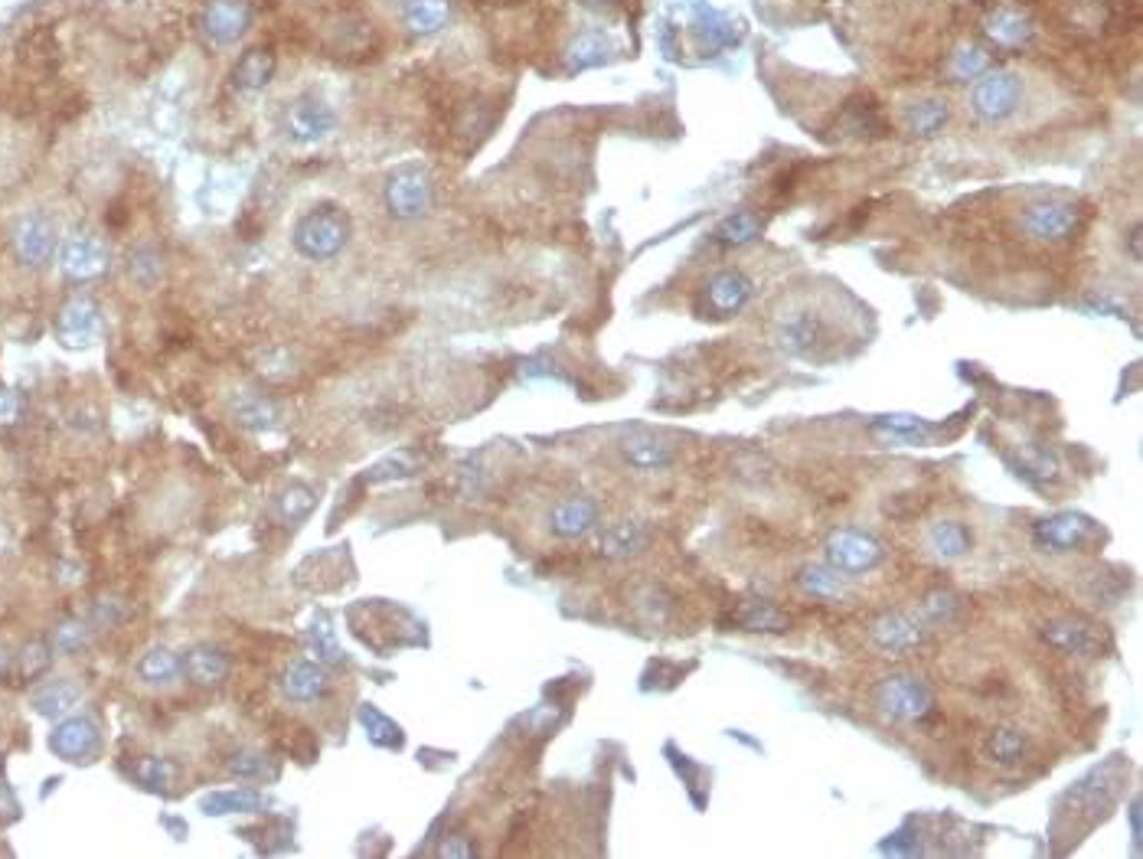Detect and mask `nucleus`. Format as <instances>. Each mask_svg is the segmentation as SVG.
Instances as JSON below:
<instances>
[{
  "instance_id": "33",
  "label": "nucleus",
  "mask_w": 1143,
  "mask_h": 859,
  "mask_svg": "<svg viewBox=\"0 0 1143 859\" xmlns=\"http://www.w3.org/2000/svg\"><path fill=\"white\" fill-rule=\"evenodd\" d=\"M608 56H611V46L605 43V36H598V33H579V36L565 46L562 62H565L569 72H582V69H595V66L608 62Z\"/></svg>"
},
{
  "instance_id": "43",
  "label": "nucleus",
  "mask_w": 1143,
  "mask_h": 859,
  "mask_svg": "<svg viewBox=\"0 0 1143 859\" xmlns=\"http://www.w3.org/2000/svg\"><path fill=\"white\" fill-rule=\"evenodd\" d=\"M876 428L885 432L889 438L912 442V445H922L931 435V425L925 419H915V415H882V419H876Z\"/></svg>"
},
{
  "instance_id": "51",
  "label": "nucleus",
  "mask_w": 1143,
  "mask_h": 859,
  "mask_svg": "<svg viewBox=\"0 0 1143 859\" xmlns=\"http://www.w3.org/2000/svg\"><path fill=\"white\" fill-rule=\"evenodd\" d=\"M452 840H455V844H445V847L438 850L442 857H475V854H478L471 844H465V837H452Z\"/></svg>"
},
{
  "instance_id": "39",
  "label": "nucleus",
  "mask_w": 1143,
  "mask_h": 859,
  "mask_svg": "<svg viewBox=\"0 0 1143 859\" xmlns=\"http://www.w3.org/2000/svg\"><path fill=\"white\" fill-rule=\"evenodd\" d=\"M928 542H931V549H935L938 556H945V559H961V556H968V549H971V532H968V526L945 519V523L931 526Z\"/></svg>"
},
{
  "instance_id": "20",
  "label": "nucleus",
  "mask_w": 1143,
  "mask_h": 859,
  "mask_svg": "<svg viewBox=\"0 0 1143 859\" xmlns=\"http://www.w3.org/2000/svg\"><path fill=\"white\" fill-rule=\"evenodd\" d=\"M869 634L882 651L899 654V651H912L925 641V621L918 615H908V611H892V615H882Z\"/></svg>"
},
{
  "instance_id": "15",
  "label": "nucleus",
  "mask_w": 1143,
  "mask_h": 859,
  "mask_svg": "<svg viewBox=\"0 0 1143 859\" xmlns=\"http://www.w3.org/2000/svg\"><path fill=\"white\" fill-rule=\"evenodd\" d=\"M278 72V53L268 43H255L249 49H242L229 69V89L236 95H259L272 85Z\"/></svg>"
},
{
  "instance_id": "40",
  "label": "nucleus",
  "mask_w": 1143,
  "mask_h": 859,
  "mask_svg": "<svg viewBox=\"0 0 1143 859\" xmlns=\"http://www.w3.org/2000/svg\"><path fill=\"white\" fill-rule=\"evenodd\" d=\"M318 507V494L305 484H292L282 497H278V516L288 529H295L298 523H305Z\"/></svg>"
},
{
  "instance_id": "42",
  "label": "nucleus",
  "mask_w": 1143,
  "mask_h": 859,
  "mask_svg": "<svg viewBox=\"0 0 1143 859\" xmlns=\"http://www.w3.org/2000/svg\"><path fill=\"white\" fill-rule=\"evenodd\" d=\"M79 699H82V689L72 680H56V684H46L39 689L33 702L43 715H59V712H69Z\"/></svg>"
},
{
  "instance_id": "1",
  "label": "nucleus",
  "mask_w": 1143,
  "mask_h": 859,
  "mask_svg": "<svg viewBox=\"0 0 1143 859\" xmlns=\"http://www.w3.org/2000/svg\"><path fill=\"white\" fill-rule=\"evenodd\" d=\"M318 49L333 62L363 66L382 53V33L369 16L356 10H340L318 30Z\"/></svg>"
},
{
  "instance_id": "50",
  "label": "nucleus",
  "mask_w": 1143,
  "mask_h": 859,
  "mask_svg": "<svg viewBox=\"0 0 1143 859\" xmlns=\"http://www.w3.org/2000/svg\"><path fill=\"white\" fill-rule=\"evenodd\" d=\"M16 415H20V399H16L13 392H3V389H0V425L16 422Z\"/></svg>"
},
{
  "instance_id": "46",
  "label": "nucleus",
  "mask_w": 1143,
  "mask_h": 859,
  "mask_svg": "<svg viewBox=\"0 0 1143 859\" xmlns=\"http://www.w3.org/2000/svg\"><path fill=\"white\" fill-rule=\"evenodd\" d=\"M961 611H964V602H961L958 595H951V592H935V595L925 602L922 618H928V621H935V625H948V621H955Z\"/></svg>"
},
{
  "instance_id": "2",
  "label": "nucleus",
  "mask_w": 1143,
  "mask_h": 859,
  "mask_svg": "<svg viewBox=\"0 0 1143 859\" xmlns=\"http://www.w3.org/2000/svg\"><path fill=\"white\" fill-rule=\"evenodd\" d=\"M292 239H295L298 255H305L308 262H330L353 239L350 213L343 206H336V203H318L315 209H308L295 222Z\"/></svg>"
},
{
  "instance_id": "37",
  "label": "nucleus",
  "mask_w": 1143,
  "mask_h": 859,
  "mask_svg": "<svg viewBox=\"0 0 1143 859\" xmlns=\"http://www.w3.org/2000/svg\"><path fill=\"white\" fill-rule=\"evenodd\" d=\"M948 118H951V108H948V102H941V99H925V102H918V105H912V108L905 112L908 131L918 135V138L938 135V131L948 125Z\"/></svg>"
},
{
  "instance_id": "5",
  "label": "nucleus",
  "mask_w": 1143,
  "mask_h": 859,
  "mask_svg": "<svg viewBox=\"0 0 1143 859\" xmlns=\"http://www.w3.org/2000/svg\"><path fill=\"white\" fill-rule=\"evenodd\" d=\"M255 10L249 0H206L196 13V36L213 49L222 53L245 39L252 30Z\"/></svg>"
},
{
  "instance_id": "22",
  "label": "nucleus",
  "mask_w": 1143,
  "mask_h": 859,
  "mask_svg": "<svg viewBox=\"0 0 1143 859\" xmlns=\"http://www.w3.org/2000/svg\"><path fill=\"white\" fill-rule=\"evenodd\" d=\"M53 752L66 761H76V765H85L95 752H99V729L95 722L89 719H69L62 722L53 738H49Z\"/></svg>"
},
{
  "instance_id": "24",
  "label": "nucleus",
  "mask_w": 1143,
  "mask_h": 859,
  "mask_svg": "<svg viewBox=\"0 0 1143 859\" xmlns=\"http://www.w3.org/2000/svg\"><path fill=\"white\" fill-rule=\"evenodd\" d=\"M1029 752H1032V735L1022 732L1019 725H999L986 738V758L999 768H1013L1026 761Z\"/></svg>"
},
{
  "instance_id": "23",
  "label": "nucleus",
  "mask_w": 1143,
  "mask_h": 859,
  "mask_svg": "<svg viewBox=\"0 0 1143 859\" xmlns=\"http://www.w3.org/2000/svg\"><path fill=\"white\" fill-rule=\"evenodd\" d=\"M595 523H598V504H595L592 497L562 501V504H556L552 514H549V529H552L559 539H579V536H585Z\"/></svg>"
},
{
  "instance_id": "52",
  "label": "nucleus",
  "mask_w": 1143,
  "mask_h": 859,
  "mask_svg": "<svg viewBox=\"0 0 1143 859\" xmlns=\"http://www.w3.org/2000/svg\"><path fill=\"white\" fill-rule=\"evenodd\" d=\"M585 10H615V7H621V0H579Z\"/></svg>"
},
{
  "instance_id": "18",
  "label": "nucleus",
  "mask_w": 1143,
  "mask_h": 859,
  "mask_svg": "<svg viewBox=\"0 0 1143 859\" xmlns=\"http://www.w3.org/2000/svg\"><path fill=\"white\" fill-rule=\"evenodd\" d=\"M452 13H455L452 0H402L399 26L412 39H428L452 23Z\"/></svg>"
},
{
  "instance_id": "3",
  "label": "nucleus",
  "mask_w": 1143,
  "mask_h": 859,
  "mask_svg": "<svg viewBox=\"0 0 1143 859\" xmlns=\"http://www.w3.org/2000/svg\"><path fill=\"white\" fill-rule=\"evenodd\" d=\"M1085 222V213L1078 203L1062 199V196H1049V199H1036L1019 213V232L1029 236L1032 242L1042 245H1055L1072 239Z\"/></svg>"
},
{
  "instance_id": "31",
  "label": "nucleus",
  "mask_w": 1143,
  "mask_h": 859,
  "mask_svg": "<svg viewBox=\"0 0 1143 859\" xmlns=\"http://www.w3.org/2000/svg\"><path fill=\"white\" fill-rule=\"evenodd\" d=\"M765 229V219L752 209H742V213H732L725 216L716 229H712V239L725 249H742L748 242H755Z\"/></svg>"
},
{
  "instance_id": "16",
  "label": "nucleus",
  "mask_w": 1143,
  "mask_h": 859,
  "mask_svg": "<svg viewBox=\"0 0 1143 859\" xmlns=\"http://www.w3.org/2000/svg\"><path fill=\"white\" fill-rule=\"evenodd\" d=\"M56 334L59 341L72 350H82V346L95 344V337L102 334V311L92 298L79 295V298H69L62 308H59V318H56Z\"/></svg>"
},
{
  "instance_id": "14",
  "label": "nucleus",
  "mask_w": 1143,
  "mask_h": 859,
  "mask_svg": "<svg viewBox=\"0 0 1143 859\" xmlns=\"http://www.w3.org/2000/svg\"><path fill=\"white\" fill-rule=\"evenodd\" d=\"M59 268L66 278L72 282H95L108 272L112 265V252L108 245L99 239V236H89V232H79V236H69L62 245H59Z\"/></svg>"
},
{
  "instance_id": "25",
  "label": "nucleus",
  "mask_w": 1143,
  "mask_h": 859,
  "mask_svg": "<svg viewBox=\"0 0 1143 859\" xmlns=\"http://www.w3.org/2000/svg\"><path fill=\"white\" fill-rule=\"evenodd\" d=\"M621 455H625V461H628L631 468H638V471L670 468V465L676 461V451H673L666 442H660V438H653V435H644V432L628 435V438L621 442Z\"/></svg>"
},
{
  "instance_id": "38",
  "label": "nucleus",
  "mask_w": 1143,
  "mask_h": 859,
  "mask_svg": "<svg viewBox=\"0 0 1143 859\" xmlns=\"http://www.w3.org/2000/svg\"><path fill=\"white\" fill-rule=\"evenodd\" d=\"M138 674H141V680L151 684V687H167V684H173V680L183 674V664H180V657H176L173 651L155 648V651H148V654L141 657Z\"/></svg>"
},
{
  "instance_id": "47",
  "label": "nucleus",
  "mask_w": 1143,
  "mask_h": 859,
  "mask_svg": "<svg viewBox=\"0 0 1143 859\" xmlns=\"http://www.w3.org/2000/svg\"><path fill=\"white\" fill-rule=\"evenodd\" d=\"M363 725H366V732H369V738L376 742V745H399L402 742V732L389 722V719H382L379 712H373V709H366L363 712Z\"/></svg>"
},
{
  "instance_id": "7",
  "label": "nucleus",
  "mask_w": 1143,
  "mask_h": 859,
  "mask_svg": "<svg viewBox=\"0 0 1143 859\" xmlns=\"http://www.w3.org/2000/svg\"><path fill=\"white\" fill-rule=\"evenodd\" d=\"M10 245H13L16 262L23 268L36 272V268H46L53 262V255L59 252V232L46 213H26L23 219H16Z\"/></svg>"
},
{
  "instance_id": "55",
  "label": "nucleus",
  "mask_w": 1143,
  "mask_h": 859,
  "mask_svg": "<svg viewBox=\"0 0 1143 859\" xmlns=\"http://www.w3.org/2000/svg\"><path fill=\"white\" fill-rule=\"evenodd\" d=\"M255 3H275V0H255Z\"/></svg>"
},
{
  "instance_id": "11",
  "label": "nucleus",
  "mask_w": 1143,
  "mask_h": 859,
  "mask_svg": "<svg viewBox=\"0 0 1143 859\" xmlns=\"http://www.w3.org/2000/svg\"><path fill=\"white\" fill-rule=\"evenodd\" d=\"M882 559H885V549H882V542H879L872 532H862V529H836V532L826 539V562H830L836 572H849V575L872 572Z\"/></svg>"
},
{
  "instance_id": "53",
  "label": "nucleus",
  "mask_w": 1143,
  "mask_h": 859,
  "mask_svg": "<svg viewBox=\"0 0 1143 859\" xmlns=\"http://www.w3.org/2000/svg\"><path fill=\"white\" fill-rule=\"evenodd\" d=\"M1131 255H1134V262H1141V226L1131 229Z\"/></svg>"
},
{
  "instance_id": "26",
  "label": "nucleus",
  "mask_w": 1143,
  "mask_h": 859,
  "mask_svg": "<svg viewBox=\"0 0 1143 859\" xmlns=\"http://www.w3.org/2000/svg\"><path fill=\"white\" fill-rule=\"evenodd\" d=\"M839 131H843L846 138H872V135H882V131H885V122H882V115H879V108H876L872 99L856 95V99H849V102L843 105V112H839Z\"/></svg>"
},
{
  "instance_id": "28",
  "label": "nucleus",
  "mask_w": 1143,
  "mask_h": 859,
  "mask_svg": "<svg viewBox=\"0 0 1143 859\" xmlns=\"http://www.w3.org/2000/svg\"><path fill=\"white\" fill-rule=\"evenodd\" d=\"M648 526L644 523H635V519H621L615 526H608L602 532V552L608 559H628V556H638L644 546H648Z\"/></svg>"
},
{
  "instance_id": "8",
  "label": "nucleus",
  "mask_w": 1143,
  "mask_h": 859,
  "mask_svg": "<svg viewBox=\"0 0 1143 859\" xmlns=\"http://www.w3.org/2000/svg\"><path fill=\"white\" fill-rule=\"evenodd\" d=\"M755 295V282L739 272V268H729V272H719L709 278V285L702 288L699 295V305H696V314L699 318H709V321H725V318H735Z\"/></svg>"
},
{
  "instance_id": "44",
  "label": "nucleus",
  "mask_w": 1143,
  "mask_h": 859,
  "mask_svg": "<svg viewBox=\"0 0 1143 859\" xmlns=\"http://www.w3.org/2000/svg\"><path fill=\"white\" fill-rule=\"evenodd\" d=\"M951 76L955 79H978V76H983L986 69H990V53L983 49V46H974V43H968V46H961L955 56H951Z\"/></svg>"
},
{
  "instance_id": "34",
  "label": "nucleus",
  "mask_w": 1143,
  "mask_h": 859,
  "mask_svg": "<svg viewBox=\"0 0 1143 859\" xmlns=\"http://www.w3.org/2000/svg\"><path fill=\"white\" fill-rule=\"evenodd\" d=\"M278 409L272 399L265 396H239L232 402V422L242 425V428H252V432H272L278 428Z\"/></svg>"
},
{
  "instance_id": "29",
  "label": "nucleus",
  "mask_w": 1143,
  "mask_h": 859,
  "mask_svg": "<svg viewBox=\"0 0 1143 859\" xmlns=\"http://www.w3.org/2000/svg\"><path fill=\"white\" fill-rule=\"evenodd\" d=\"M183 671H186V677H190L193 684H199V687H216V684L229 674V657H226L219 648H213V644H199V648L190 651Z\"/></svg>"
},
{
  "instance_id": "13",
  "label": "nucleus",
  "mask_w": 1143,
  "mask_h": 859,
  "mask_svg": "<svg viewBox=\"0 0 1143 859\" xmlns=\"http://www.w3.org/2000/svg\"><path fill=\"white\" fill-rule=\"evenodd\" d=\"M336 131V112L321 95H301L285 112V135L292 145H321Z\"/></svg>"
},
{
  "instance_id": "9",
  "label": "nucleus",
  "mask_w": 1143,
  "mask_h": 859,
  "mask_svg": "<svg viewBox=\"0 0 1143 859\" xmlns=\"http://www.w3.org/2000/svg\"><path fill=\"white\" fill-rule=\"evenodd\" d=\"M392 219H422L432 209V176L425 168H399L382 190Z\"/></svg>"
},
{
  "instance_id": "41",
  "label": "nucleus",
  "mask_w": 1143,
  "mask_h": 859,
  "mask_svg": "<svg viewBox=\"0 0 1143 859\" xmlns=\"http://www.w3.org/2000/svg\"><path fill=\"white\" fill-rule=\"evenodd\" d=\"M798 585H801V592H808L814 598H826V602L843 598V579L833 565H808L798 575Z\"/></svg>"
},
{
  "instance_id": "12",
  "label": "nucleus",
  "mask_w": 1143,
  "mask_h": 859,
  "mask_svg": "<svg viewBox=\"0 0 1143 859\" xmlns=\"http://www.w3.org/2000/svg\"><path fill=\"white\" fill-rule=\"evenodd\" d=\"M1022 99V82L1013 72H983L971 92V108L980 122H1006Z\"/></svg>"
},
{
  "instance_id": "19",
  "label": "nucleus",
  "mask_w": 1143,
  "mask_h": 859,
  "mask_svg": "<svg viewBox=\"0 0 1143 859\" xmlns=\"http://www.w3.org/2000/svg\"><path fill=\"white\" fill-rule=\"evenodd\" d=\"M1042 641L1062 654H1072V657H1088L1098 651V631L1078 618H1052L1042 625Z\"/></svg>"
},
{
  "instance_id": "54",
  "label": "nucleus",
  "mask_w": 1143,
  "mask_h": 859,
  "mask_svg": "<svg viewBox=\"0 0 1143 859\" xmlns=\"http://www.w3.org/2000/svg\"><path fill=\"white\" fill-rule=\"evenodd\" d=\"M478 3H484V7H516L523 0H478Z\"/></svg>"
},
{
  "instance_id": "27",
  "label": "nucleus",
  "mask_w": 1143,
  "mask_h": 859,
  "mask_svg": "<svg viewBox=\"0 0 1143 859\" xmlns=\"http://www.w3.org/2000/svg\"><path fill=\"white\" fill-rule=\"evenodd\" d=\"M324 674L311 661H295L282 674V692L292 702H315V699L324 696Z\"/></svg>"
},
{
  "instance_id": "32",
  "label": "nucleus",
  "mask_w": 1143,
  "mask_h": 859,
  "mask_svg": "<svg viewBox=\"0 0 1143 859\" xmlns=\"http://www.w3.org/2000/svg\"><path fill=\"white\" fill-rule=\"evenodd\" d=\"M735 625L742 631H758V634H785L791 628V618L775 608L771 602H745L735 615Z\"/></svg>"
},
{
  "instance_id": "36",
  "label": "nucleus",
  "mask_w": 1143,
  "mask_h": 859,
  "mask_svg": "<svg viewBox=\"0 0 1143 859\" xmlns=\"http://www.w3.org/2000/svg\"><path fill=\"white\" fill-rule=\"evenodd\" d=\"M265 804V798L252 788H236V791H213L199 801V811L216 817V814H252Z\"/></svg>"
},
{
  "instance_id": "17",
  "label": "nucleus",
  "mask_w": 1143,
  "mask_h": 859,
  "mask_svg": "<svg viewBox=\"0 0 1143 859\" xmlns=\"http://www.w3.org/2000/svg\"><path fill=\"white\" fill-rule=\"evenodd\" d=\"M16 62L26 76L33 79H49L59 62H62V46L56 39V33L49 26H36L30 30L20 43H16Z\"/></svg>"
},
{
  "instance_id": "6",
  "label": "nucleus",
  "mask_w": 1143,
  "mask_h": 859,
  "mask_svg": "<svg viewBox=\"0 0 1143 859\" xmlns=\"http://www.w3.org/2000/svg\"><path fill=\"white\" fill-rule=\"evenodd\" d=\"M830 341V324L814 308H791L775 321L771 344L788 356H816L820 346Z\"/></svg>"
},
{
  "instance_id": "21",
  "label": "nucleus",
  "mask_w": 1143,
  "mask_h": 859,
  "mask_svg": "<svg viewBox=\"0 0 1143 859\" xmlns=\"http://www.w3.org/2000/svg\"><path fill=\"white\" fill-rule=\"evenodd\" d=\"M980 26H983L986 39H993L1003 49H1019L1032 39V23L1016 7H990L983 13Z\"/></svg>"
},
{
  "instance_id": "30",
  "label": "nucleus",
  "mask_w": 1143,
  "mask_h": 859,
  "mask_svg": "<svg viewBox=\"0 0 1143 859\" xmlns=\"http://www.w3.org/2000/svg\"><path fill=\"white\" fill-rule=\"evenodd\" d=\"M125 272H128V278L138 285V288H145V291H151V288H158L163 282V272H167V262H163V255H161V249L158 245H135L132 252H128V259H125Z\"/></svg>"
},
{
  "instance_id": "10",
  "label": "nucleus",
  "mask_w": 1143,
  "mask_h": 859,
  "mask_svg": "<svg viewBox=\"0 0 1143 859\" xmlns=\"http://www.w3.org/2000/svg\"><path fill=\"white\" fill-rule=\"evenodd\" d=\"M1098 536V523L1085 514H1052L1032 526V542L1042 552L1065 556L1085 549Z\"/></svg>"
},
{
  "instance_id": "35",
  "label": "nucleus",
  "mask_w": 1143,
  "mask_h": 859,
  "mask_svg": "<svg viewBox=\"0 0 1143 859\" xmlns=\"http://www.w3.org/2000/svg\"><path fill=\"white\" fill-rule=\"evenodd\" d=\"M226 768L229 775L242 778V781H252V784H262V781H275L278 778V765L259 752V748H236L229 758H226Z\"/></svg>"
},
{
  "instance_id": "49",
  "label": "nucleus",
  "mask_w": 1143,
  "mask_h": 859,
  "mask_svg": "<svg viewBox=\"0 0 1143 859\" xmlns=\"http://www.w3.org/2000/svg\"><path fill=\"white\" fill-rule=\"evenodd\" d=\"M56 641H59L62 651H79L85 644V631H82V625H62Z\"/></svg>"
},
{
  "instance_id": "45",
  "label": "nucleus",
  "mask_w": 1143,
  "mask_h": 859,
  "mask_svg": "<svg viewBox=\"0 0 1143 859\" xmlns=\"http://www.w3.org/2000/svg\"><path fill=\"white\" fill-rule=\"evenodd\" d=\"M135 778L151 791H167L176 781V768L163 758H141L135 768Z\"/></svg>"
},
{
  "instance_id": "4",
  "label": "nucleus",
  "mask_w": 1143,
  "mask_h": 859,
  "mask_svg": "<svg viewBox=\"0 0 1143 859\" xmlns=\"http://www.w3.org/2000/svg\"><path fill=\"white\" fill-rule=\"evenodd\" d=\"M876 709L892 722H925L935 715V692L915 674H892L872 692Z\"/></svg>"
},
{
  "instance_id": "48",
  "label": "nucleus",
  "mask_w": 1143,
  "mask_h": 859,
  "mask_svg": "<svg viewBox=\"0 0 1143 859\" xmlns=\"http://www.w3.org/2000/svg\"><path fill=\"white\" fill-rule=\"evenodd\" d=\"M46 664H49V648H46L43 641H33V644H26V651H23V654L16 657V667H20V677H23V680H33V677H39Z\"/></svg>"
}]
</instances>
